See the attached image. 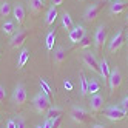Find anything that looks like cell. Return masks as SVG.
Listing matches in <instances>:
<instances>
[{
	"label": "cell",
	"instance_id": "obj_1",
	"mask_svg": "<svg viewBox=\"0 0 128 128\" xmlns=\"http://www.w3.org/2000/svg\"><path fill=\"white\" fill-rule=\"evenodd\" d=\"M32 106L39 114H46V111L51 106V100L45 96L43 93H37L32 99Z\"/></svg>",
	"mask_w": 128,
	"mask_h": 128
},
{
	"label": "cell",
	"instance_id": "obj_2",
	"mask_svg": "<svg viewBox=\"0 0 128 128\" xmlns=\"http://www.w3.org/2000/svg\"><path fill=\"white\" fill-rule=\"evenodd\" d=\"M105 117L110 119V120H113V122H120V120H124V119L126 117V113L124 111L122 106L110 105V106H106V110H105Z\"/></svg>",
	"mask_w": 128,
	"mask_h": 128
},
{
	"label": "cell",
	"instance_id": "obj_3",
	"mask_svg": "<svg viewBox=\"0 0 128 128\" xmlns=\"http://www.w3.org/2000/svg\"><path fill=\"white\" fill-rule=\"evenodd\" d=\"M108 84H110V93H111V94H114L116 91L120 88V85H122V74H120V70H119L117 66L111 70Z\"/></svg>",
	"mask_w": 128,
	"mask_h": 128
},
{
	"label": "cell",
	"instance_id": "obj_4",
	"mask_svg": "<svg viewBox=\"0 0 128 128\" xmlns=\"http://www.w3.org/2000/svg\"><path fill=\"white\" fill-rule=\"evenodd\" d=\"M26 97H28V94H26V88L23 84H17V86L14 88L12 91V104L20 106L26 102Z\"/></svg>",
	"mask_w": 128,
	"mask_h": 128
},
{
	"label": "cell",
	"instance_id": "obj_5",
	"mask_svg": "<svg viewBox=\"0 0 128 128\" xmlns=\"http://www.w3.org/2000/svg\"><path fill=\"white\" fill-rule=\"evenodd\" d=\"M71 119L74 120L76 124L79 125H85L88 122V119H90V114L85 108H82V106H74L71 110Z\"/></svg>",
	"mask_w": 128,
	"mask_h": 128
},
{
	"label": "cell",
	"instance_id": "obj_6",
	"mask_svg": "<svg viewBox=\"0 0 128 128\" xmlns=\"http://www.w3.org/2000/svg\"><path fill=\"white\" fill-rule=\"evenodd\" d=\"M100 10H102V3L100 2H94L93 5H90L84 12V20L85 22H94L97 19Z\"/></svg>",
	"mask_w": 128,
	"mask_h": 128
},
{
	"label": "cell",
	"instance_id": "obj_7",
	"mask_svg": "<svg viewBox=\"0 0 128 128\" xmlns=\"http://www.w3.org/2000/svg\"><path fill=\"white\" fill-rule=\"evenodd\" d=\"M28 39V31L25 30H17L10 39V46L11 48H20L25 43V40Z\"/></svg>",
	"mask_w": 128,
	"mask_h": 128
},
{
	"label": "cell",
	"instance_id": "obj_8",
	"mask_svg": "<svg viewBox=\"0 0 128 128\" xmlns=\"http://www.w3.org/2000/svg\"><path fill=\"white\" fill-rule=\"evenodd\" d=\"M106 37H108L106 26L105 25H99L96 32H94V45H96V48H99V50L102 48L104 45L106 43Z\"/></svg>",
	"mask_w": 128,
	"mask_h": 128
},
{
	"label": "cell",
	"instance_id": "obj_9",
	"mask_svg": "<svg viewBox=\"0 0 128 128\" xmlns=\"http://www.w3.org/2000/svg\"><path fill=\"white\" fill-rule=\"evenodd\" d=\"M82 60H84L86 68H90L94 72H99V60L96 59V56L91 51H84V54H82Z\"/></svg>",
	"mask_w": 128,
	"mask_h": 128
},
{
	"label": "cell",
	"instance_id": "obj_10",
	"mask_svg": "<svg viewBox=\"0 0 128 128\" xmlns=\"http://www.w3.org/2000/svg\"><path fill=\"white\" fill-rule=\"evenodd\" d=\"M125 43V37H124V31L122 30H119L114 36H113V39H111V42H110V45H108V50L111 51V52H116V51H119L122 48V45Z\"/></svg>",
	"mask_w": 128,
	"mask_h": 128
},
{
	"label": "cell",
	"instance_id": "obj_11",
	"mask_svg": "<svg viewBox=\"0 0 128 128\" xmlns=\"http://www.w3.org/2000/svg\"><path fill=\"white\" fill-rule=\"evenodd\" d=\"M104 104H105V99L104 96H100V94H94V96H91L90 99V110H91V113H100L104 110Z\"/></svg>",
	"mask_w": 128,
	"mask_h": 128
},
{
	"label": "cell",
	"instance_id": "obj_12",
	"mask_svg": "<svg viewBox=\"0 0 128 128\" xmlns=\"http://www.w3.org/2000/svg\"><path fill=\"white\" fill-rule=\"evenodd\" d=\"M85 34H86L85 28H84V26H80V25H77V26H74V28H72V30L68 32L70 42H71V43H79L82 39H84Z\"/></svg>",
	"mask_w": 128,
	"mask_h": 128
},
{
	"label": "cell",
	"instance_id": "obj_13",
	"mask_svg": "<svg viewBox=\"0 0 128 128\" xmlns=\"http://www.w3.org/2000/svg\"><path fill=\"white\" fill-rule=\"evenodd\" d=\"M12 16L17 22V25H22L25 22V17H26V11H25V6L22 3H16V6L12 8Z\"/></svg>",
	"mask_w": 128,
	"mask_h": 128
},
{
	"label": "cell",
	"instance_id": "obj_14",
	"mask_svg": "<svg viewBox=\"0 0 128 128\" xmlns=\"http://www.w3.org/2000/svg\"><path fill=\"white\" fill-rule=\"evenodd\" d=\"M99 74L102 76L104 80H108L110 74H111V68H110V63H108V60L105 57L102 60H99Z\"/></svg>",
	"mask_w": 128,
	"mask_h": 128
},
{
	"label": "cell",
	"instance_id": "obj_15",
	"mask_svg": "<svg viewBox=\"0 0 128 128\" xmlns=\"http://www.w3.org/2000/svg\"><path fill=\"white\" fill-rule=\"evenodd\" d=\"M66 56H68L66 48H63V46L56 48L54 50V63H56V65H62V63L66 60Z\"/></svg>",
	"mask_w": 128,
	"mask_h": 128
},
{
	"label": "cell",
	"instance_id": "obj_16",
	"mask_svg": "<svg viewBox=\"0 0 128 128\" xmlns=\"http://www.w3.org/2000/svg\"><path fill=\"white\" fill-rule=\"evenodd\" d=\"M60 19H62V26H63V28H65L68 32H70L72 28H74V23H72V19H71L70 12H66V11H65V12L62 14Z\"/></svg>",
	"mask_w": 128,
	"mask_h": 128
},
{
	"label": "cell",
	"instance_id": "obj_17",
	"mask_svg": "<svg viewBox=\"0 0 128 128\" xmlns=\"http://www.w3.org/2000/svg\"><path fill=\"white\" fill-rule=\"evenodd\" d=\"M56 19H57V8L51 6L48 10V12H46V16H45V23H46V25H52L54 22H56Z\"/></svg>",
	"mask_w": 128,
	"mask_h": 128
},
{
	"label": "cell",
	"instance_id": "obj_18",
	"mask_svg": "<svg viewBox=\"0 0 128 128\" xmlns=\"http://www.w3.org/2000/svg\"><path fill=\"white\" fill-rule=\"evenodd\" d=\"M124 10H125V2H119V0H114L111 3V6H110V12L114 14V16L120 14Z\"/></svg>",
	"mask_w": 128,
	"mask_h": 128
},
{
	"label": "cell",
	"instance_id": "obj_19",
	"mask_svg": "<svg viewBox=\"0 0 128 128\" xmlns=\"http://www.w3.org/2000/svg\"><path fill=\"white\" fill-rule=\"evenodd\" d=\"M28 59H30V50H26V48H23L22 51H20V54H19V60H17V68H23L25 66V63L28 62Z\"/></svg>",
	"mask_w": 128,
	"mask_h": 128
},
{
	"label": "cell",
	"instance_id": "obj_20",
	"mask_svg": "<svg viewBox=\"0 0 128 128\" xmlns=\"http://www.w3.org/2000/svg\"><path fill=\"white\" fill-rule=\"evenodd\" d=\"M43 6H45L43 0H30V8H31V11L34 14H39L43 10Z\"/></svg>",
	"mask_w": 128,
	"mask_h": 128
},
{
	"label": "cell",
	"instance_id": "obj_21",
	"mask_svg": "<svg viewBox=\"0 0 128 128\" xmlns=\"http://www.w3.org/2000/svg\"><path fill=\"white\" fill-rule=\"evenodd\" d=\"M2 31H3L5 34H8V36H12V34L17 31V26H16V23H14V22L6 20V22L3 23V26H2Z\"/></svg>",
	"mask_w": 128,
	"mask_h": 128
},
{
	"label": "cell",
	"instance_id": "obj_22",
	"mask_svg": "<svg viewBox=\"0 0 128 128\" xmlns=\"http://www.w3.org/2000/svg\"><path fill=\"white\" fill-rule=\"evenodd\" d=\"M99 90H100V84H99V80H96V79L88 80V93H90L91 96L97 94V93H99Z\"/></svg>",
	"mask_w": 128,
	"mask_h": 128
},
{
	"label": "cell",
	"instance_id": "obj_23",
	"mask_svg": "<svg viewBox=\"0 0 128 128\" xmlns=\"http://www.w3.org/2000/svg\"><path fill=\"white\" fill-rule=\"evenodd\" d=\"M12 14V8L8 2H2L0 3V17H10Z\"/></svg>",
	"mask_w": 128,
	"mask_h": 128
},
{
	"label": "cell",
	"instance_id": "obj_24",
	"mask_svg": "<svg viewBox=\"0 0 128 128\" xmlns=\"http://www.w3.org/2000/svg\"><path fill=\"white\" fill-rule=\"evenodd\" d=\"M88 94V79L84 72H80V96L84 97Z\"/></svg>",
	"mask_w": 128,
	"mask_h": 128
},
{
	"label": "cell",
	"instance_id": "obj_25",
	"mask_svg": "<svg viewBox=\"0 0 128 128\" xmlns=\"http://www.w3.org/2000/svg\"><path fill=\"white\" fill-rule=\"evenodd\" d=\"M62 116V108L60 106H50V110L46 111V119H54V117H59Z\"/></svg>",
	"mask_w": 128,
	"mask_h": 128
},
{
	"label": "cell",
	"instance_id": "obj_26",
	"mask_svg": "<svg viewBox=\"0 0 128 128\" xmlns=\"http://www.w3.org/2000/svg\"><path fill=\"white\" fill-rule=\"evenodd\" d=\"M54 40H56V32H54V31L48 32L46 34V39H45V42H46V50L48 51H51L54 48Z\"/></svg>",
	"mask_w": 128,
	"mask_h": 128
},
{
	"label": "cell",
	"instance_id": "obj_27",
	"mask_svg": "<svg viewBox=\"0 0 128 128\" xmlns=\"http://www.w3.org/2000/svg\"><path fill=\"white\" fill-rule=\"evenodd\" d=\"M90 46H91V37H90L88 34H85V36H84V39L79 42V48L86 50V48H90Z\"/></svg>",
	"mask_w": 128,
	"mask_h": 128
},
{
	"label": "cell",
	"instance_id": "obj_28",
	"mask_svg": "<svg viewBox=\"0 0 128 128\" xmlns=\"http://www.w3.org/2000/svg\"><path fill=\"white\" fill-rule=\"evenodd\" d=\"M14 120H16V126L17 128H26V122H25V119L22 116H17Z\"/></svg>",
	"mask_w": 128,
	"mask_h": 128
},
{
	"label": "cell",
	"instance_id": "obj_29",
	"mask_svg": "<svg viewBox=\"0 0 128 128\" xmlns=\"http://www.w3.org/2000/svg\"><path fill=\"white\" fill-rule=\"evenodd\" d=\"M40 86L43 88V91H42V93H43L45 96H46V97L50 99V86L46 85V82H45V80H40Z\"/></svg>",
	"mask_w": 128,
	"mask_h": 128
},
{
	"label": "cell",
	"instance_id": "obj_30",
	"mask_svg": "<svg viewBox=\"0 0 128 128\" xmlns=\"http://www.w3.org/2000/svg\"><path fill=\"white\" fill-rule=\"evenodd\" d=\"M60 122H62V116H59V117H54V119H51V124H52V128H59Z\"/></svg>",
	"mask_w": 128,
	"mask_h": 128
},
{
	"label": "cell",
	"instance_id": "obj_31",
	"mask_svg": "<svg viewBox=\"0 0 128 128\" xmlns=\"http://www.w3.org/2000/svg\"><path fill=\"white\" fill-rule=\"evenodd\" d=\"M120 106L124 108V111H125V113L128 114V96L122 99V102H120Z\"/></svg>",
	"mask_w": 128,
	"mask_h": 128
},
{
	"label": "cell",
	"instance_id": "obj_32",
	"mask_svg": "<svg viewBox=\"0 0 128 128\" xmlns=\"http://www.w3.org/2000/svg\"><path fill=\"white\" fill-rule=\"evenodd\" d=\"M5 99H6V90L0 85V104L2 102H5Z\"/></svg>",
	"mask_w": 128,
	"mask_h": 128
},
{
	"label": "cell",
	"instance_id": "obj_33",
	"mask_svg": "<svg viewBox=\"0 0 128 128\" xmlns=\"http://www.w3.org/2000/svg\"><path fill=\"white\" fill-rule=\"evenodd\" d=\"M6 128H17V126H16V120H14V119H10V120H8Z\"/></svg>",
	"mask_w": 128,
	"mask_h": 128
},
{
	"label": "cell",
	"instance_id": "obj_34",
	"mask_svg": "<svg viewBox=\"0 0 128 128\" xmlns=\"http://www.w3.org/2000/svg\"><path fill=\"white\" fill-rule=\"evenodd\" d=\"M43 128H52V124H51V119H46L43 122Z\"/></svg>",
	"mask_w": 128,
	"mask_h": 128
},
{
	"label": "cell",
	"instance_id": "obj_35",
	"mask_svg": "<svg viewBox=\"0 0 128 128\" xmlns=\"http://www.w3.org/2000/svg\"><path fill=\"white\" fill-rule=\"evenodd\" d=\"M51 2H52V6H59V5H62V2H63V0H51Z\"/></svg>",
	"mask_w": 128,
	"mask_h": 128
},
{
	"label": "cell",
	"instance_id": "obj_36",
	"mask_svg": "<svg viewBox=\"0 0 128 128\" xmlns=\"http://www.w3.org/2000/svg\"><path fill=\"white\" fill-rule=\"evenodd\" d=\"M93 128H106V126H105V125H102V124H96Z\"/></svg>",
	"mask_w": 128,
	"mask_h": 128
},
{
	"label": "cell",
	"instance_id": "obj_37",
	"mask_svg": "<svg viewBox=\"0 0 128 128\" xmlns=\"http://www.w3.org/2000/svg\"><path fill=\"white\" fill-rule=\"evenodd\" d=\"M36 128H43V125H37V126H36Z\"/></svg>",
	"mask_w": 128,
	"mask_h": 128
},
{
	"label": "cell",
	"instance_id": "obj_38",
	"mask_svg": "<svg viewBox=\"0 0 128 128\" xmlns=\"http://www.w3.org/2000/svg\"><path fill=\"white\" fill-rule=\"evenodd\" d=\"M0 126H2V120H0Z\"/></svg>",
	"mask_w": 128,
	"mask_h": 128
},
{
	"label": "cell",
	"instance_id": "obj_39",
	"mask_svg": "<svg viewBox=\"0 0 128 128\" xmlns=\"http://www.w3.org/2000/svg\"><path fill=\"white\" fill-rule=\"evenodd\" d=\"M43 2H46V0H43Z\"/></svg>",
	"mask_w": 128,
	"mask_h": 128
},
{
	"label": "cell",
	"instance_id": "obj_40",
	"mask_svg": "<svg viewBox=\"0 0 128 128\" xmlns=\"http://www.w3.org/2000/svg\"><path fill=\"white\" fill-rule=\"evenodd\" d=\"M125 2H128V0H125Z\"/></svg>",
	"mask_w": 128,
	"mask_h": 128
},
{
	"label": "cell",
	"instance_id": "obj_41",
	"mask_svg": "<svg viewBox=\"0 0 128 128\" xmlns=\"http://www.w3.org/2000/svg\"><path fill=\"white\" fill-rule=\"evenodd\" d=\"M126 40H128V37H126Z\"/></svg>",
	"mask_w": 128,
	"mask_h": 128
},
{
	"label": "cell",
	"instance_id": "obj_42",
	"mask_svg": "<svg viewBox=\"0 0 128 128\" xmlns=\"http://www.w3.org/2000/svg\"><path fill=\"white\" fill-rule=\"evenodd\" d=\"M126 19H128V17H126Z\"/></svg>",
	"mask_w": 128,
	"mask_h": 128
},
{
	"label": "cell",
	"instance_id": "obj_43",
	"mask_svg": "<svg viewBox=\"0 0 128 128\" xmlns=\"http://www.w3.org/2000/svg\"><path fill=\"white\" fill-rule=\"evenodd\" d=\"M113 2H114V0H113Z\"/></svg>",
	"mask_w": 128,
	"mask_h": 128
}]
</instances>
